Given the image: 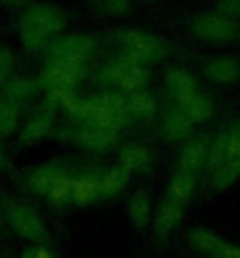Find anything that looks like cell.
I'll return each mask as SVG.
<instances>
[{
    "label": "cell",
    "mask_w": 240,
    "mask_h": 258,
    "mask_svg": "<svg viewBox=\"0 0 240 258\" xmlns=\"http://www.w3.org/2000/svg\"><path fill=\"white\" fill-rule=\"evenodd\" d=\"M68 33V13L55 0H33L15 20V40L20 50L43 55L60 35Z\"/></svg>",
    "instance_id": "6da1fadb"
},
{
    "label": "cell",
    "mask_w": 240,
    "mask_h": 258,
    "mask_svg": "<svg viewBox=\"0 0 240 258\" xmlns=\"http://www.w3.org/2000/svg\"><path fill=\"white\" fill-rule=\"evenodd\" d=\"M150 78V71L145 63L128 58L123 53L108 58L105 63H100V68L95 71V83L103 90H118V93H135V90H145Z\"/></svg>",
    "instance_id": "7a4b0ae2"
},
{
    "label": "cell",
    "mask_w": 240,
    "mask_h": 258,
    "mask_svg": "<svg viewBox=\"0 0 240 258\" xmlns=\"http://www.w3.org/2000/svg\"><path fill=\"white\" fill-rule=\"evenodd\" d=\"M90 71V63H78V60H65V58H43L40 71L35 73L40 90L48 100H58L65 93H75L78 86L85 81Z\"/></svg>",
    "instance_id": "3957f363"
},
{
    "label": "cell",
    "mask_w": 240,
    "mask_h": 258,
    "mask_svg": "<svg viewBox=\"0 0 240 258\" xmlns=\"http://www.w3.org/2000/svg\"><path fill=\"white\" fill-rule=\"evenodd\" d=\"M3 221L5 226L23 241L28 243H48L50 238V228H48V221L45 216L28 201L18 198V196H8L3 203Z\"/></svg>",
    "instance_id": "277c9868"
},
{
    "label": "cell",
    "mask_w": 240,
    "mask_h": 258,
    "mask_svg": "<svg viewBox=\"0 0 240 258\" xmlns=\"http://www.w3.org/2000/svg\"><path fill=\"white\" fill-rule=\"evenodd\" d=\"M58 105L50 103L48 98H43V103H38L25 118L20 131L15 133V141L20 148H35L40 143H45L50 136L58 133Z\"/></svg>",
    "instance_id": "5b68a950"
},
{
    "label": "cell",
    "mask_w": 240,
    "mask_h": 258,
    "mask_svg": "<svg viewBox=\"0 0 240 258\" xmlns=\"http://www.w3.org/2000/svg\"><path fill=\"white\" fill-rule=\"evenodd\" d=\"M113 40L118 43V53H123L128 58H135L145 66L158 63L168 55V43L158 35H153V33H145V30L123 28V30L113 33Z\"/></svg>",
    "instance_id": "8992f818"
},
{
    "label": "cell",
    "mask_w": 240,
    "mask_h": 258,
    "mask_svg": "<svg viewBox=\"0 0 240 258\" xmlns=\"http://www.w3.org/2000/svg\"><path fill=\"white\" fill-rule=\"evenodd\" d=\"M190 33L205 43H230L240 38V23L223 13H203L190 20Z\"/></svg>",
    "instance_id": "52a82bcc"
},
{
    "label": "cell",
    "mask_w": 240,
    "mask_h": 258,
    "mask_svg": "<svg viewBox=\"0 0 240 258\" xmlns=\"http://www.w3.org/2000/svg\"><path fill=\"white\" fill-rule=\"evenodd\" d=\"M65 138L83 153L98 156V153H108L110 148H115L120 133L93 125V123H70V128L65 131Z\"/></svg>",
    "instance_id": "ba28073f"
},
{
    "label": "cell",
    "mask_w": 240,
    "mask_h": 258,
    "mask_svg": "<svg viewBox=\"0 0 240 258\" xmlns=\"http://www.w3.org/2000/svg\"><path fill=\"white\" fill-rule=\"evenodd\" d=\"M70 166H73V161H68V158H48V161L33 166L30 171H25L23 185H25V190H28L30 196L45 198L48 190H50L65 173L70 171Z\"/></svg>",
    "instance_id": "9c48e42d"
},
{
    "label": "cell",
    "mask_w": 240,
    "mask_h": 258,
    "mask_svg": "<svg viewBox=\"0 0 240 258\" xmlns=\"http://www.w3.org/2000/svg\"><path fill=\"white\" fill-rule=\"evenodd\" d=\"M95 53H98V38L95 35H90V33H65L43 53V58H65V60H78V63H93Z\"/></svg>",
    "instance_id": "30bf717a"
},
{
    "label": "cell",
    "mask_w": 240,
    "mask_h": 258,
    "mask_svg": "<svg viewBox=\"0 0 240 258\" xmlns=\"http://www.w3.org/2000/svg\"><path fill=\"white\" fill-rule=\"evenodd\" d=\"M40 93H43V90H40L38 78H35V76H28V73H15L5 86L0 88V95H3L5 100L15 103V105L23 108V110H25Z\"/></svg>",
    "instance_id": "8fae6325"
},
{
    "label": "cell",
    "mask_w": 240,
    "mask_h": 258,
    "mask_svg": "<svg viewBox=\"0 0 240 258\" xmlns=\"http://www.w3.org/2000/svg\"><path fill=\"white\" fill-rule=\"evenodd\" d=\"M100 178H103V171H98V168H78L75 171V178H73V206L85 208V206H93L95 201L103 198Z\"/></svg>",
    "instance_id": "7c38bea8"
},
{
    "label": "cell",
    "mask_w": 240,
    "mask_h": 258,
    "mask_svg": "<svg viewBox=\"0 0 240 258\" xmlns=\"http://www.w3.org/2000/svg\"><path fill=\"white\" fill-rule=\"evenodd\" d=\"M208 163L220 166V163H235L240 166V131H230L215 138V143H210V158Z\"/></svg>",
    "instance_id": "4fadbf2b"
},
{
    "label": "cell",
    "mask_w": 240,
    "mask_h": 258,
    "mask_svg": "<svg viewBox=\"0 0 240 258\" xmlns=\"http://www.w3.org/2000/svg\"><path fill=\"white\" fill-rule=\"evenodd\" d=\"M205 78L210 83L230 86L240 78V60L233 55H215L205 63Z\"/></svg>",
    "instance_id": "5bb4252c"
},
{
    "label": "cell",
    "mask_w": 240,
    "mask_h": 258,
    "mask_svg": "<svg viewBox=\"0 0 240 258\" xmlns=\"http://www.w3.org/2000/svg\"><path fill=\"white\" fill-rule=\"evenodd\" d=\"M208 158H210V143L208 141H190L183 146V151L178 156V171L195 175L208 163Z\"/></svg>",
    "instance_id": "9a60e30c"
},
{
    "label": "cell",
    "mask_w": 240,
    "mask_h": 258,
    "mask_svg": "<svg viewBox=\"0 0 240 258\" xmlns=\"http://www.w3.org/2000/svg\"><path fill=\"white\" fill-rule=\"evenodd\" d=\"M118 166L125 168L128 173H145L153 166V156L140 143H125L118 151Z\"/></svg>",
    "instance_id": "2e32d148"
},
{
    "label": "cell",
    "mask_w": 240,
    "mask_h": 258,
    "mask_svg": "<svg viewBox=\"0 0 240 258\" xmlns=\"http://www.w3.org/2000/svg\"><path fill=\"white\" fill-rule=\"evenodd\" d=\"M160 128H163V136H165L168 141L180 143V141H185V138L190 136V131H193V120H190L178 105H173V108H168V110L163 113Z\"/></svg>",
    "instance_id": "e0dca14e"
},
{
    "label": "cell",
    "mask_w": 240,
    "mask_h": 258,
    "mask_svg": "<svg viewBox=\"0 0 240 258\" xmlns=\"http://www.w3.org/2000/svg\"><path fill=\"white\" fill-rule=\"evenodd\" d=\"M165 88H168L173 103H178V100H183L185 95L200 90L195 76H193L190 71H185V68H168V71H165Z\"/></svg>",
    "instance_id": "ac0fdd59"
},
{
    "label": "cell",
    "mask_w": 240,
    "mask_h": 258,
    "mask_svg": "<svg viewBox=\"0 0 240 258\" xmlns=\"http://www.w3.org/2000/svg\"><path fill=\"white\" fill-rule=\"evenodd\" d=\"M193 123H205L210 115H213V110H215V105H213V100H210V95H205L203 90H195V93H190V95H185L183 100H178L175 103Z\"/></svg>",
    "instance_id": "d6986e66"
},
{
    "label": "cell",
    "mask_w": 240,
    "mask_h": 258,
    "mask_svg": "<svg viewBox=\"0 0 240 258\" xmlns=\"http://www.w3.org/2000/svg\"><path fill=\"white\" fill-rule=\"evenodd\" d=\"M125 105L130 113V120H150L158 115V100L148 90H135L125 95Z\"/></svg>",
    "instance_id": "ffe728a7"
},
{
    "label": "cell",
    "mask_w": 240,
    "mask_h": 258,
    "mask_svg": "<svg viewBox=\"0 0 240 258\" xmlns=\"http://www.w3.org/2000/svg\"><path fill=\"white\" fill-rule=\"evenodd\" d=\"M183 206L185 203H175L170 198H165L160 203L158 213H155V233L158 236H168V233H173L180 226V221H183Z\"/></svg>",
    "instance_id": "44dd1931"
},
{
    "label": "cell",
    "mask_w": 240,
    "mask_h": 258,
    "mask_svg": "<svg viewBox=\"0 0 240 258\" xmlns=\"http://www.w3.org/2000/svg\"><path fill=\"white\" fill-rule=\"evenodd\" d=\"M23 113H25L23 108H18L15 103H10V100H5L0 95V141L15 138V133L20 131L23 118H25Z\"/></svg>",
    "instance_id": "7402d4cb"
},
{
    "label": "cell",
    "mask_w": 240,
    "mask_h": 258,
    "mask_svg": "<svg viewBox=\"0 0 240 258\" xmlns=\"http://www.w3.org/2000/svg\"><path fill=\"white\" fill-rule=\"evenodd\" d=\"M128 180H130V173L125 171V168H120V166L105 168L103 178H100V193H103V198H115L118 193H123L125 185H128Z\"/></svg>",
    "instance_id": "603a6c76"
},
{
    "label": "cell",
    "mask_w": 240,
    "mask_h": 258,
    "mask_svg": "<svg viewBox=\"0 0 240 258\" xmlns=\"http://www.w3.org/2000/svg\"><path fill=\"white\" fill-rule=\"evenodd\" d=\"M190 243H193L195 251L208 253V256H213V258H220V251H223V246H225V241L218 238V236H215L213 231H208V228H195V231H190Z\"/></svg>",
    "instance_id": "cb8c5ba5"
},
{
    "label": "cell",
    "mask_w": 240,
    "mask_h": 258,
    "mask_svg": "<svg viewBox=\"0 0 240 258\" xmlns=\"http://www.w3.org/2000/svg\"><path fill=\"white\" fill-rule=\"evenodd\" d=\"M193 190H195V175L178 171L168 183V196L165 198H170L175 203H185L193 196Z\"/></svg>",
    "instance_id": "d4e9b609"
},
{
    "label": "cell",
    "mask_w": 240,
    "mask_h": 258,
    "mask_svg": "<svg viewBox=\"0 0 240 258\" xmlns=\"http://www.w3.org/2000/svg\"><path fill=\"white\" fill-rule=\"evenodd\" d=\"M128 216H130L133 226H138V228H143V226L150 223L153 208H150V198L143 190H138V193L130 196V201H128Z\"/></svg>",
    "instance_id": "484cf974"
},
{
    "label": "cell",
    "mask_w": 240,
    "mask_h": 258,
    "mask_svg": "<svg viewBox=\"0 0 240 258\" xmlns=\"http://www.w3.org/2000/svg\"><path fill=\"white\" fill-rule=\"evenodd\" d=\"M88 8L100 18H123L130 13V0H88Z\"/></svg>",
    "instance_id": "4316f807"
},
{
    "label": "cell",
    "mask_w": 240,
    "mask_h": 258,
    "mask_svg": "<svg viewBox=\"0 0 240 258\" xmlns=\"http://www.w3.org/2000/svg\"><path fill=\"white\" fill-rule=\"evenodd\" d=\"M18 73V53L10 43L0 40V88Z\"/></svg>",
    "instance_id": "83f0119b"
},
{
    "label": "cell",
    "mask_w": 240,
    "mask_h": 258,
    "mask_svg": "<svg viewBox=\"0 0 240 258\" xmlns=\"http://www.w3.org/2000/svg\"><path fill=\"white\" fill-rule=\"evenodd\" d=\"M238 178H240V166H235V163H220V166L213 168L210 185H213L215 190H223V188L233 185Z\"/></svg>",
    "instance_id": "f1b7e54d"
},
{
    "label": "cell",
    "mask_w": 240,
    "mask_h": 258,
    "mask_svg": "<svg viewBox=\"0 0 240 258\" xmlns=\"http://www.w3.org/2000/svg\"><path fill=\"white\" fill-rule=\"evenodd\" d=\"M218 13L233 20H240V0H218Z\"/></svg>",
    "instance_id": "f546056e"
},
{
    "label": "cell",
    "mask_w": 240,
    "mask_h": 258,
    "mask_svg": "<svg viewBox=\"0 0 240 258\" xmlns=\"http://www.w3.org/2000/svg\"><path fill=\"white\" fill-rule=\"evenodd\" d=\"M20 258H55V253H53L45 243H33L30 248L23 251V256Z\"/></svg>",
    "instance_id": "4dcf8cb0"
},
{
    "label": "cell",
    "mask_w": 240,
    "mask_h": 258,
    "mask_svg": "<svg viewBox=\"0 0 240 258\" xmlns=\"http://www.w3.org/2000/svg\"><path fill=\"white\" fill-rule=\"evenodd\" d=\"M33 0H0V10H8V13H20L30 5Z\"/></svg>",
    "instance_id": "1f68e13d"
},
{
    "label": "cell",
    "mask_w": 240,
    "mask_h": 258,
    "mask_svg": "<svg viewBox=\"0 0 240 258\" xmlns=\"http://www.w3.org/2000/svg\"><path fill=\"white\" fill-rule=\"evenodd\" d=\"M10 168H13V156H10L8 146L0 141V173H8Z\"/></svg>",
    "instance_id": "d6a6232c"
},
{
    "label": "cell",
    "mask_w": 240,
    "mask_h": 258,
    "mask_svg": "<svg viewBox=\"0 0 240 258\" xmlns=\"http://www.w3.org/2000/svg\"><path fill=\"white\" fill-rule=\"evenodd\" d=\"M0 218H3V208H0Z\"/></svg>",
    "instance_id": "836d02e7"
}]
</instances>
